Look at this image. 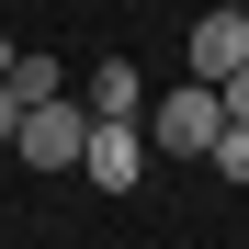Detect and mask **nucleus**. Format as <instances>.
Returning a JSON list of instances; mask_svg holds the SVG:
<instances>
[{"instance_id":"nucleus-1","label":"nucleus","mask_w":249,"mask_h":249,"mask_svg":"<svg viewBox=\"0 0 249 249\" xmlns=\"http://www.w3.org/2000/svg\"><path fill=\"white\" fill-rule=\"evenodd\" d=\"M215 136H227V113H215V91H204V79H181V91H159V102H147V147L204 159Z\"/></svg>"},{"instance_id":"nucleus-9","label":"nucleus","mask_w":249,"mask_h":249,"mask_svg":"<svg viewBox=\"0 0 249 249\" xmlns=\"http://www.w3.org/2000/svg\"><path fill=\"white\" fill-rule=\"evenodd\" d=\"M23 136V102H12V79H0V147H12Z\"/></svg>"},{"instance_id":"nucleus-10","label":"nucleus","mask_w":249,"mask_h":249,"mask_svg":"<svg viewBox=\"0 0 249 249\" xmlns=\"http://www.w3.org/2000/svg\"><path fill=\"white\" fill-rule=\"evenodd\" d=\"M0 79H12V46H0Z\"/></svg>"},{"instance_id":"nucleus-3","label":"nucleus","mask_w":249,"mask_h":249,"mask_svg":"<svg viewBox=\"0 0 249 249\" xmlns=\"http://www.w3.org/2000/svg\"><path fill=\"white\" fill-rule=\"evenodd\" d=\"M79 147H91V113H79V102H34L23 136H12L23 170H79Z\"/></svg>"},{"instance_id":"nucleus-5","label":"nucleus","mask_w":249,"mask_h":249,"mask_svg":"<svg viewBox=\"0 0 249 249\" xmlns=\"http://www.w3.org/2000/svg\"><path fill=\"white\" fill-rule=\"evenodd\" d=\"M91 124H147V79L124 68V57H102V68H91Z\"/></svg>"},{"instance_id":"nucleus-8","label":"nucleus","mask_w":249,"mask_h":249,"mask_svg":"<svg viewBox=\"0 0 249 249\" xmlns=\"http://www.w3.org/2000/svg\"><path fill=\"white\" fill-rule=\"evenodd\" d=\"M215 113H227V124H249V68H238V79H215Z\"/></svg>"},{"instance_id":"nucleus-6","label":"nucleus","mask_w":249,"mask_h":249,"mask_svg":"<svg viewBox=\"0 0 249 249\" xmlns=\"http://www.w3.org/2000/svg\"><path fill=\"white\" fill-rule=\"evenodd\" d=\"M12 102L34 113V102H68V68L57 57H12Z\"/></svg>"},{"instance_id":"nucleus-7","label":"nucleus","mask_w":249,"mask_h":249,"mask_svg":"<svg viewBox=\"0 0 249 249\" xmlns=\"http://www.w3.org/2000/svg\"><path fill=\"white\" fill-rule=\"evenodd\" d=\"M204 159H215V170H227V181H249V124H227V136H215V147H204Z\"/></svg>"},{"instance_id":"nucleus-4","label":"nucleus","mask_w":249,"mask_h":249,"mask_svg":"<svg viewBox=\"0 0 249 249\" xmlns=\"http://www.w3.org/2000/svg\"><path fill=\"white\" fill-rule=\"evenodd\" d=\"M79 170H91V193H136L147 181V124H91Z\"/></svg>"},{"instance_id":"nucleus-2","label":"nucleus","mask_w":249,"mask_h":249,"mask_svg":"<svg viewBox=\"0 0 249 249\" xmlns=\"http://www.w3.org/2000/svg\"><path fill=\"white\" fill-rule=\"evenodd\" d=\"M238 68H249V12H238V0H215V12L181 34V79L215 91V79H238Z\"/></svg>"}]
</instances>
